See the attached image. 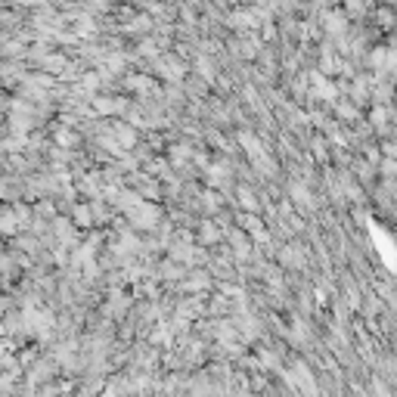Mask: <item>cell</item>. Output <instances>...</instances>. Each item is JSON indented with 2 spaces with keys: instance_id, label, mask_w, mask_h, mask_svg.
<instances>
[{
  "instance_id": "obj_1",
  "label": "cell",
  "mask_w": 397,
  "mask_h": 397,
  "mask_svg": "<svg viewBox=\"0 0 397 397\" xmlns=\"http://www.w3.org/2000/svg\"><path fill=\"white\" fill-rule=\"evenodd\" d=\"M236 146H239L242 152L248 155V161H252V159H258V155L264 152V143H261V136L254 134L252 128H248V130H245V128H239V130H236Z\"/></svg>"
},
{
  "instance_id": "obj_2",
  "label": "cell",
  "mask_w": 397,
  "mask_h": 397,
  "mask_svg": "<svg viewBox=\"0 0 397 397\" xmlns=\"http://www.w3.org/2000/svg\"><path fill=\"white\" fill-rule=\"evenodd\" d=\"M236 205H239L242 211H254V214H261V211H264V202H261V196L254 190H248L245 183H239L236 186Z\"/></svg>"
},
{
  "instance_id": "obj_3",
  "label": "cell",
  "mask_w": 397,
  "mask_h": 397,
  "mask_svg": "<svg viewBox=\"0 0 397 397\" xmlns=\"http://www.w3.org/2000/svg\"><path fill=\"white\" fill-rule=\"evenodd\" d=\"M372 25L378 31H391L397 28V6H372Z\"/></svg>"
},
{
  "instance_id": "obj_4",
  "label": "cell",
  "mask_w": 397,
  "mask_h": 397,
  "mask_svg": "<svg viewBox=\"0 0 397 397\" xmlns=\"http://www.w3.org/2000/svg\"><path fill=\"white\" fill-rule=\"evenodd\" d=\"M68 217H72L81 230H93V227H96V214H93V205L90 202H81V205L74 202V208L68 211Z\"/></svg>"
},
{
  "instance_id": "obj_5",
  "label": "cell",
  "mask_w": 397,
  "mask_h": 397,
  "mask_svg": "<svg viewBox=\"0 0 397 397\" xmlns=\"http://www.w3.org/2000/svg\"><path fill=\"white\" fill-rule=\"evenodd\" d=\"M341 6H345V12H347V16H351V19H363L366 12H369L372 0H345V3H341Z\"/></svg>"
},
{
  "instance_id": "obj_6",
  "label": "cell",
  "mask_w": 397,
  "mask_h": 397,
  "mask_svg": "<svg viewBox=\"0 0 397 397\" xmlns=\"http://www.w3.org/2000/svg\"><path fill=\"white\" fill-rule=\"evenodd\" d=\"M304 3H316V0H304Z\"/></svg>"
}]
</instances>
